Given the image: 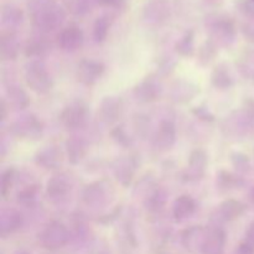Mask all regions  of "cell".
Returning <instances> with one entry per match:
<instances>
[{"mask_svg":"<svg viewBox=\"0 0 254 254\" xmlns=\"http://www.w3.org/2000/svg\"><path fill=\"white\" fill-rule=\"evenodd\" d=\"M82 45H83V32L74 25L64 29L57 36V46L64 52L78 51Z\"/></svg>","mask_w":254,"mask_h":254,"instance_id":"52a82bcc","label":"cell"},{"mask_svg":"<svg viewBox=\"0 0 254 254\" xmlns=\"http://www.w3.org/2000/svg\"><path fill=\"white\" fill-rule=\"evenodd\" d=\"M14 254H30V253H27L26 251H16Z\"/></svg>","mask_w":254,"mask_h":254,"instance_id":"d4e9b609","label":"cell"},{"mask_svg":"<svg viewBox=\"0 0 254 254\" xmlns=\"http://www.w3.org/2000/svg\"><path fill=\"white\" fill-rule=\"evenodd\" d=\"M206 165H207V159L206 154L202 150L192 151L189 161L188 169H186V179L188 180H198L205 174Z\"/></svg>","mask_w":254,"mask_h":254,"instance_id":"5bb4252c","label":"cell"},{"mask_svg":"<svg viewBox=\"0 0 254 254\" xmlns=\"http://www.w3.org/2000/svg\"><path fill=\"white\" fill-rule=\"evenodd\" d=\"M88 109L82 102H72L62 109L60 122L67 130H78L88 122Z\"/></svg>","mask_w":254,"mask_h":254,"instance_id":"3957f363","label":"cell"},{"mask_svg":"<svg viewBox=\"0 0 254 254\" xmlns=\"http://www.w3.org/2000/svg\"><path fill=\"white\" fill-rule=\"evenodd\" d=\"M61 151L56 146H46L44 150L39 151L36 156V163L44 166V169H55L61 165Z\"/></svg>","mask_w":254,"mask_h":254,"instance_id":"2e32d148","label":"cell"},{"mask_svg":"<svg viewBox=\"0 0 254 254\" xmlns=\"http://www.w3.org/2000/svg\"><path fill=\"white\" fill-rule=\"evenodd\" d=\"M135 93L140 101H155L156 97L160 94V86H158L154 81H144L140 86H138V88H135Z\"/></svg>","mask_w":254,"mask_h":254,"instance_id":"ac0fdd59","label":"cell"},{"mask_svg":"<svg viewBox=\"0 0 254 254\" xmlns=\"http://www.w3.org/2000/svg\"><path fill=\"white\" fill-rule=\"evenodd\" d=\"M98 254H106V253H102V252H101V253H98Z\"/></svg>","mask_w":254,"mask_h":254,"instance_id":"484cf974","label":"cell"},{"mask_svg":"<svg viewBox=\"0 0 254 254\" xmlns=\"http://www.w3.org/2000/svg\"><path fill=\"white\" fill-rule=\"evenodd\" d=\"M223 248H225V233H223V231L218 227L206 230L201 253L222 254Z\"/></svg>","mask_w":254,"mask_h":254,"instance_id":"30bf717a","label":"cell"},{"mask_svg":"<svg viewBox=\"0 0 254 254\" xmlns=\"http://www.w3.org/2000/svg\"><path fill=\"white\" fill-rule=\"evenodd\" d=\"M173 216L176 221L190 218L196 211V202L190 195H181L173 202Z\"/></svg>","mask_w":254,"mask_h":254,"instance_id":"4fadbf2b","label":"cell"},{"mask_svg":"<svg viewBox=\"0 0 254 254\" xmlns=\"http://www.w3.org/2000/svg\"><path fill=\"white\" fill-rule=\"evenodd\" d=\"M175 136H176V130L175 126L171 121H163L159 124L158 129L155 131V135H154V146H155L158 150H168L175 143Z\"/></svg>","mask_w":254,"mask_h":254,"instance_id":"9c48e42d","label":"cell"},{"mask_svg":"<svg viewBox=\"0 0 254 254\" xmlns=\"http://www.w3.org/2000/svg\"><path fill=\"white\" fill-rule=\"evenodd\" d=\"M104 71H106V67L103 62L93 59H84L77 66L76 76L79 83L92 87L102 78Z\"/></svg>","mask_w":254,"mask_h":254,"instance_id":"5b68a950","label":"cell"},{"mask_svg":"<svg viewBox=\"0 0 254 254\" xmlns=\"http://www.w3.org/2000/svg\"><path fill=\"white\" fill-rule=\"evenodd\" d=\"M243 205L238 201L235 200H227L223 201L222 203L216 207V210L212 213V220L216 222H231V221L236 220L242 215Z\"/></svg>","mask_w":254,"mask_h":254,"instance_id":"7c38bea8","label":"cell"},{"mask_svg":"<svg viewBox=\"0 0 254 254\" xmlns=\"http://www.w3.org/2000/svg\"><path fill=\"white\" fill-rule=\"evenodd\" d=\"M73 183L66 174H59L49 181L47 185V197L52 203H62L71 196Z\"/></svg>","mask_w":254,"mask_h":254,"instance_id":"8992f818","label":"cell"},{"mask_svg":"<svg viewBox=\"0 0 254 254\" xmlns=\"http://www.w3.org/2000/svg\"><path fill=\"white\" fill-rule=\"evenodd\" d=\"M122 111H123V106H122V101L117 97H106L101 104V112L102 121L106 123H113L121 117Z\"/></svg>","mask_w":254,"mask_h":254,"instance_id":"9a60e30c","label":"cell"},{"mask_svg":"<svg viewBox=\"0 0 254 254\" xmlns=\"http://www.w3.org/2000/svg\"><path fill=\"white\" fill-rule=\"evenodd\" d=\"M47 51V45L44 39L35 37L34 40H30L26 45V55L27 56H42Z\"/></svg>","mask_w":254,"mask_h":254,"instance_id":"7402d4cb","label":"cell"},{"mask_svg":"<svg viewBox=\"0 0 254 254\" xmlns=\"http://www.w3.org/2000/svg\"><path fill=\"white\" fill-rule=\"evenodd\" d=\"M24 78L30 89L39 94H45L52 89V77L47 66L41 60H31L24 69Z\"/></svg>","mask_w":254,"mask_h":254,"instance_id":"6da1fadb","label":"cell"},{"mask_svg":"<svg viewBox=\"0 0 254 254\" xmlns=\"http://www.w3.org/2000/svg\"><path fill=\"white\" fill-rule=\"evenodd\" d=\"M216 184H217V189L220 191H231L237 186L238 179L232 173L222 170L217 174Z\"/></svg>","mask_w":254,"mask_h":254,"instance_id":"44dd1931","label":"cell"},{"mask_svg":"<svg viewBox=\"0 0 254 254\" xmlns=\"http://www.w3.org/2000/svg\"><path fill=\"white\" fill-rule=\"evenodd\" d=\"M22 215L15 208H4L0 215V235L2 238L11 236L22 226Z\"/></svg>","mask_w":254,"mask_h":254,"instance_id":"8fae6325","label":"cell"},{"mask_svg":"<svg viewBox=\"0 0 254 254\" xmlns=\"http://www.w3.org/2000/svg\"><path fill=\"white\" fill-rule=\"evenodd\" d=\"M12 133L25 139H36L42 133V124L36 117L27 116L15 122L11 127Z\"/></svg>","mask_w":254,"mask_h":254,"instance_id":"ba28073f","label":"cell"},{"mask_svg":"<svg viewBox=\"0 0 254 254\" xmlns=\"http://www.w3.org/2000/svg\"><path fill=\"white\" fill-rule=\"evenodd\" d=\"M67 155L72 163H78L83 159V156L87 153V143L82 138L73 136L68 139L66 144Z\"/></svg>","mask_w":254,"mask_h":254,"instance_id":"e0dca14e","label":"cell"},{"mask_svg":"<svg viewBox=\"0 0 254 254\" xmlns=\"http://www.w3.org/2000/svg\"><path fill=\"white\" fill-rule=\"evenodd\" d=\"M240 254H254V222L250 226L245 238L241 242Z\"/></svg>","mask_w":254,"mask_h":254,"instance_id":"603a6c76","label":"cell"},{"mask_svg":"<svg viewBox=\"0 0 254 254\" xmlns=\"http://www.w3.org/2000/svg\"><path fill=\"white\" fill-rule=\"evenodd\" d=\"M32 20L34 24L42 31H52L55 27L59 26L64 20L61 10L55 5L50 6L49 4L41 5L32 12Z\"/></svg>","mask_w":254,"mask_h":254,"instance_id":"277c9868","label":"cell"},{"mask_svg":"<svg viewBox=\"0 0 254 254\" xmlns=\"http://www.w3.org/2000/svg\"><path fill=\"white\" fill-rule=\"evenodd\" d=\"M71 240L69 231L61 222H50L37 235V242L47 251H57L68 245Z\"/></svg>","mask_w":254,"mask_h":254,"instance_id":"7a4b0ae2","label":"cell"},{"mask_svg":"<svg viewBox=\"0 0 254 254\" xmlns=\"http://www.w3.org/2000/svg\"><path fill=\"white\" fill-rule=\"evenodd\" d=\"M15 180V171L14 169H9V170L2 173L1 178V195L6 196V191H10L12 189Z\"/></svg>","mask_w":254,"mask_h":254,"instance_id":"cb8c5ba5","label":"cell"},{"mask_svg":"<svg viewBox=\"0 0 254 254\" xmlns=\"http://www.w3.org/2000/svg\"><path fill=\"white\" fill-rule=\"evenodd\" d=\"M109 27H111V20L108 16H102L97 19L93 25V40L98 44L103 42L108 36Z\"/></svg>","mask_w":254,"mask_h":254,"instance_id":"ffe728a7","label":"cell"},{"mask_svg":"<svg viewBox=\"0 0 254 254\" xmlns=\"http://www.w3.org/2000/svg\"><path fill=\"white\" fill-rule=\"evenodd\" d=\"M212 83L217 89H227L232 86V77L223 64L216 67L212 72Z\"/></svg>","mask_w":254,"mask_h":254,"instance_id":"d6986e66","label":"cell"},{"mask_svg":"<svg viewBox=\"0 0 254 254\" xmlns=\"http://www.w3.org/2000/svg\"><path fill=\"white\" fill-rule=\"evenodd\" d=\"M253 1H254V0H253Z\"/></svg>","mask_w":254,"mask_h":254,"instance_id":"4316f807","label":"cell"}]
</instances>
